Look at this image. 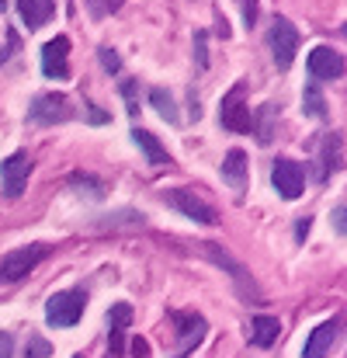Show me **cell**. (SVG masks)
Listing matches in <instances>:
<instances>
[{
	"label": "cell",
	"instance_id": "15",
	"mask_svg": "<svg viewBox=\"0 0 347 358\" xmlns=\"http://www.w3.org/2000/svg\"><path fill=\"white\" fill-rule=\"evenodd\" d=\"M132 143L146 153V160H149L153 167H170V164H174V160H170V153L163 150V143H160L149 129H139V125H135V129H132Z\"/></svg>",
	"mask_w": 347,
	"mask_h": 358
},
{
	"label": "cell",
	"instance_id": "16",
	"mask_svg": "<svg viewBox=\"0 0 347 358\" xmlns=\"http://www.w3.org/2000/svg\"><path fill=\"white\" fill-rule=\"evenodd\" d=\"M278 334H281L278 317L260 313V317H253V320H250V345H253V348H271V345L278 341Z\"/></svg>",
	"mask_w": 347,
	"mask_h": 358
},
{
	"label": "cell",
	"instance_id": "22",
	"mask_svg": "<svg viewBox=\"0 0 347 358\" xmlns=\"http://www.w3.org/2000/svg\"><path fill=\"white\" fill-rule=\"evenodd\" d=\"M128 324H132V306H128V303H115V306L108 310V327H112V334H121Z\"/></svg>",
	"mask_w": 347,
	"mask_h": 358
},
{
	"label": "cell",
	"instance_id": "2",
	"mask_svg": "<svg viewBox=\"0 0 347 358\" xmlns=\"http://www.w3.org/2000/svg\"><path fill=\"white\" fill-rule=\"evenodd\" d=\"M84 306H87V296H84L80 289L56 292V296H49V303H45V320H49V327H73V324H80Z\"/></svg>",
	"mask_w": 347,
	"mask_h": 358
},
{
	"label": "cell",
	"instance_id": "12",
	"mask_svg": "<svg viewBox=\"0 0 347 358\" xmlns=\"http://www.w3.org/2000/svg\"><path fill=\"white\" fill-rule=\"evenodd\" d=\"M337 338H341V317L323 320V324L309 334V341H306V348H302V358H327L334 352Z\"/></svg>",
	"mask_w": 347,
	"mask_h": 358
},
{
	"label": "cell",
	"instance_id": "35",
	"mask_svg": "<svg viewBox=\"0 0 347 358\" xmlns=\"http://www.w3.org/2000/svg\"><path fill=\"white\" fill-rule=\"evenodd\" d=\"M306 234H309V220H299V240L306 237Z\"/></svg>",
	"mask_w": 347,
	"mask_h": 358
},
{
	"label": "cell",
	"instance_id": "1",
	"mask_svg": "<svg viewBox=\"0 0 347 358\" xmlns=\"http://www.w3.org/2000/svg\"><path fill=\"white\" fill-rule=\"evenodd\" d=\"M299 28L288 21V17H274L271 28H267V45H271V56L278 63V70H288L295 63V52H299Z\"/></svg>",
	"mask_w": 347,
	"mask_h": 358
},
{
	"label": "cell",
	"instance_id": "32",
	"mask_svg": "<svg viewBox=\"0 0 347 358\" xmlns=\"http://www.w3.org/2000/svg\"><path fill=\"white\" fill-rule=\"evenodd\" d=\"M84 108H87V115H91V122H98V125H101V122H108V115H105V112H98V105H94V101H87Z\"/></svg>",
	"mask_w": 347,
	"mask_h": 358
},
{
	"label": "cell",
	"instance_id": "29",
	"mask_svg": "<svg viewBox=\"0 0 347 358\" xmlns=\"http://www.w3.org/2000/svg\"><path fill=\"white\" fill-rule=\"evenodd\" d=\"M347 206L344 202H337V209H334V230H337V237H344L347 234Z\"/></svg>",
	"mask_w": 347,
	"mask_h": 358
},
{
	"label": "cell",
	"instance_id": "10",
	"mask_svg": "<svg viewBox=\"0 0 347 358\" xmlns=\"http://www.w3.org/2000/svg\"><path fill=\"white\" fill-rule=\"evenodd\" d=\"M309 77L320 80V84H330V80H341L344 77V56L330 45H316L309 52Z\"/></svg>",
	"mask_w": 347,
	"mask_h": 358
},
{
	"label": "cell",
	"instance_id": "11",
	"mask_svg": "<svg viewBox=\"0 0 347 358\" xmlns=\"http://www.w3.org/2000/svg\"><path fill=\"white\" fill-rule=\"evenodd\" d=\"M202 250H205V254H209V257H212L219 268H226V271H230L232 282L239 285V292H243V296H253V299H260V292H257V285H253L250 271H246L239 261H232V257L226 254V250H223V247H219V243H202Z\"/></svg>",
	"mask_w": 347,
	"mask_h": 358
},
{
	"label": "cell",
	"instance_id": "8",
	"mask_svg": "<svg viewBox=\"0 0 347 358\" xmlns=\"http://www.w3.org/2000/svg\"><path fill=\"white\" fill-rule=\"evenodd\" d=\"M42 73L49 80H66L70 77V38L56 35L42 45Z\"/></svg>",
	"mask_w": 347,
	"mask_h": 358
},
{
	"label": "cell",
	"instance_id": "21",
	"mask_svg": "<svg viewBox=\"0 0 347 358\" xmlns=\"http://www.w3.org/2000/svg\"><path fill=\"white\" fill-rule=\"evenodd\" d=\"M70 185L80 188V195H87V199H94V202L105 199V185H101L98 178H91V174H70Z\"/></svg>",
	"mask_w": 347,
	"mask_h": 358
},
{
	"label": "cell",
	"instance_id": "14",
	"mask_svg": "<svg viewBox=\"0 0 347 358\" xmlns=\"http://www.w3.org/2000/svg\"><path fill=\"white\" fill-rule=\"evenodd\" d=\"M17 14H21L28 31H38L56 14V0H17Z\"/></svg>",
	"mask_w": 347,
	"mask_h": 358
},
{
	"label": "cell",
	"instance_id": "3",
	"mask_svg": "<svg viewBox=\"0 0 347 358\" xmlns=\"http://www.w3.org/2000/svg\"><path fill=\"white\" fill-rule=\"evenodd\" d=\"M45 257H49V243H28V247H17V250L3 254L0 257V282H21Z\"/></svg>",
	"mask_w": 347,
	"mask_h": 358
},
{
	"label": "cell",
	"instance_id": "13",
	"mask_svg": "<svg viewBox=\"0 0 347 358\" xmlns=\"http://www.w3.org/2000/svg\"><path fill=\"white\" fill-rule=\"evenodd\" d=\"M174 327H177V345L184 352L198 348L205 341V331H209L205 317H198V313H174Z\"/></svg>",
	"mask_w": 347,
	"mask_h": 358
},
{
	"label": "cell",
	"instance_id": "36",
	"mask_svg": "<svg viewBox=\"0 0 347 358\" xmlns=\"http://www.w3.org/2000/svg\"><path fill=\"white\" fill-rule=\"evenodd\" d=\"M3 7H7V0H0V10H3Z\"/></svg>",
	"mask_w": 347,
	"mask_h": 358
},
{
	"label": "cell",
	"instance_id": "27",
	"mask_svg": "<svg viewBox=\"0 0 347 358\" xmlns=\"http://www.w3.org/2000/svg\"><path fill=\"white\" fill-rule=\"evenodd\" d=\"M236 3H239V10H243L246 28H253V24H257V0H236Z\"/></svg>",
	"mask_w": 347,
	"mask_h": 358
},
{
	"label": "cell",
	"instance_id": "31",
	"mask_svg": "<svg viewBox=\"0 0 347 358\" xmlns=\"http://www.w3.org/2000/svg\"><path fill=\"white\" fill-rule=\"evenodd\" d=\"M121 94L128 101V112H139V105H135V84H121Z\"/></svg>",
	"mask_w": 347,
	"mask_h": 358
},
{
	"label": "cell",
	"instance_id": "24",
	"mask_svg": "<svg viewBox=\"0 0 347 358\" xmlns=\"http://www.w3.org/2000/svg\"><path fill=\"white\" fill-rule=\"evenodd\" d=\"M98 59H101V66H105L108 73H118V70H121V56H118L112 45H101V49H98Z\"/></svg>",
	"mask_w": 347,
	"mask_h": 358
},
{
	"label": "cell",
	"instance_id": "26",
	"mask_svg": "<svg viewBox=\"0 0 347 358\" xmlns=\"http://www.w3.org/2000/svg\"><path fill=\"white\" fill-rule=\"evenodd\" d=\"M271 122H274V105H264V112H260V143H267L271 139Z\"/></svg>",
	"mask_w": 347,
	"mask_h": 358
},
{
	"label": "cell",
	"instance_id": "23",
	"mask_svg": "<svg viewBox=\"0 0 347 358\" xmlns=\"http://www.w3.org/2000/svg\"><path fill=\"white\" fill-rule=\"evenodd\" d=\"M121 3L125 0H87V10H91V17H108V14H115Z\"/></svg>",
	"mask_w": 347,
	"mask_h": 358
},
{
	"label": "cell",
	"instance_id": "28",
	"mask_svg": "<svg viewBox=\"0 0 347 358\" xmlns=\"http://www.w3.org/2000/svg\"><path fill=\"white\" fill-rule=\"evenodd\" d=\"M28 355H31V358H49V355H52V348H49V341H42V338H31V345H28Z\"/></svg>",
	"mask_w": 347,
	"mask_h": 358
},
{
	"label": "cell",
	"instance_id": "33",
	"mask_svg": "<svg viewBox=\"0 0 347 358\" xmlns=\"http://www.w3.org/2000/svg\"><path fill=\"white\" fill-rule=\"evenodd\" d=\"M10 49H17V38H14V35L7 38V45H0V66H3V63L10 59Z\"/></svg>",
	"mask_w": 347,
	"mask_h": 358
},
{
	"label": "cell",
	"instance_id": "7",
	"mask_svg": "<svg viewBox=\"0 0 347 358\" xmlns=\"http://www.w3.org/2000/svg\"><path fill=\"white\" fill-rule=\"evenodd\" d=\"M167 202H170L177 213H184L188 220H195V223H205V227H216V223H219L216 209H212L205 199H198L191 188H174V192H167Z\"/></svg>",
	"mask_w": 347,
	"mask_h": 358
},
{
	"label": "cell",
	"instance_id": "19",
	"mask_svg": "<svg viewBox=\"0 0 347 358\" xmlns=\"http://www.w3.org/2000/svg\"><path fill=\"white\" fill-rule=\"evenodd\" d=\"M149 105L160 112V119H163V122H170V125H177V122H181V115H177V105H174V94H170V91L153 87V91H149Z\"/></svg>",
	"mask_w": 347,
	"mask_h": 358
},
{
	"label": "cell",
	"instance_id": "37",
	"mask_svg": "<svg viewBox=\"0 0 347 358\" xmlns=\"http://www.w3.org/2000/svg\"><path fill=\"white\" fill-rule=\"evenodd\" d=\"M177 358H184V355H177Z\"/></svg>",
	"mask_w": 347,
	"mask_h": 358
},
{
	"label": "cell",
	"instance_id": "30",
	"mask_svg": "<svg viewBox=\"0 0 347 358\" xmlns=\"http://www.w3.org/2000/svg\"><path fill=\"white\" fill-rule=\"evenodd\" d=\"M14 355V338L7 331H0V358H10Z\"/></svg>",
	"mask_w": 347,
	"mask_h": 358
},
{
	"label": "cell",
	"instance_id": "9",
	"mask_svg": "<svg viewBox=\"0 0 347 358\" xmlns=\"http://www.w3.org/2000/svg\"><path fill=\"white\" fill-rule=\"evenodd\" d=\"M28 178H31V157L28 153H10L0 164V185H3V195L7 199H17L24 192Z\"/></svg>",
	"mask_w": 347,
	"mask_h": 358
},
{
	"label": "cell",
	"instance_id": "6",
	"mask_svg": "<svg viewBox=\"0 0 347 358\" xmlns=\"http://www.w3.org/2000/svg\"><path fill=\"white\" fill-rule=\"evenodd\" d=\"M271 185H274V192H278L285 202H295V199L302 195V188H306V171H302V164H295V160H288V157H278L274 167H271Z\"/></svg>",
	"mask_w": 347,
	"mask_h": 358
},
{
	"label": "cell",
	"instance_id": "5",
	"mask_svg": "<svg viewBox=\"0 0 347 358\" xmlns=\"http://www.w3.org/2000/svg\"><path fill=\"white\" fill-rule=\"evenodd\" d=\"M28 119L35 125H56V122H70L73 119V101L66 94H56V91H45L31 101L28 108Z\"/></svg>",
	"mask_w": 347,
	"mask_h": 358
},
{
	"label": "cell",
	"instance_id": "4",
	"mask_svg": "<svg viewBox=\"0 0 347 358\" xmlns=\"http://www.w3.org/2000/svg\"><path fill=\"white\" fill-rule=\"evenodd\" d=\"M219 122L223 129L230 132H250L253 129V115H250V105H246V84H232V91L223 98L219 105Z\"/></svg>",
	"mask_w": 347,
	"mask_h": 358
},
{
	"label": "cell",
	"instance_id": "17",
	"mask_svg": "<svg viewBox=\"0 0 347 358\" xmlns=\"http://www.w3.org/2000/svg\"><path fill=\"white\" fill-rule=\"evenodd\" d=\"M223 181L230 188H236V192L246 188V153L243 150H230L226 153V160H223Z\"/></svg>",
	"mask_w": 347,
	"mask_h": 358
},
{
	"label": "cell",
	"instance_id": "25",
	"mask_svg": "<svg viewBox=\"0 0 347 358\" xmlns=\"http://www.w3.org/2000/svg\"><path fill=\"white\" fill-rule=\"evenodd\" d=\"M205 42H209V35L205 31H195V63L205 70L209 66V49H205Z\"/></svg>",
	"mask_w": 347,
	"mask_h": 358
},
{
	"label": "cell",
	"instance_id": "18",
	"mask_svg": "<svg viewBox=\"0 0 347 358\" xmlns=\"http://www.w3.org/2000/svg\"><path fill=\"white\" fill-rule=\"evenodd\" d=\"M320 160H323V171H320L323 181H327L334 171H341V132H330V136L323 139V146H320Z\"/></svg>",
	"mask_w": 347,
	"mask_h": 358
},
{
	"label": "cell",
	"instance_id": "20",
	"mask_svg": "<svg viewBox=\"0 0 347 358\" xmlns=\"http://www.w3.org/2000/svg\"><path fill=\"white\" fill-rule=\"evenodd\" d=\"M302 112H306L309 119H327V101H323V94H320L316 84L306 87V94H302Z\"/></svg>",
	"mask_w": 347,
	"mask_h": 358
},
{
	"label": "cell",
	"instance_id": "34",
	"mask_svg": "<svg viewBox=\"0 0 347 358\" xmlns=\"http://www.w3.org/2000/svg\"><path fill=\"white\" fill-rule=\"evenodd\" d=\"M216 35H219V38H230V24H226L223 14H216Z\"/></svg>",
	"mask_w": 347,
	"mask_h": 358
}]
</instances>
